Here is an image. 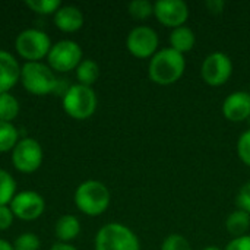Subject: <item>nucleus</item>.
Here are the masks:
<instances>
[{"mask_svg":"<svg viewBox=\"0 0 250 250\" xmlns=\"http://www.w3.org/2000/svg\"><path fill=\"white\" fill-rule=\"evenodd\" d=\"M186 70L185 54L166 47L158 50L149 60L148 75L149 79L157 85H173L176 83Z\"/></svg>","mask_w":250,"mask_h":250,"instance_id":"nucleus-1","label":"nucleus"},{"mask_svg":"<svg viewBox=\"0 0 250 250\" xmlns=\"http://www.w3.org/2000/svg\"><path fill=\"white\" fill-rule=\"evenodd\" d=\"M111 195L108 188L98 180H86L81 183L75 192V204L78 209L88 217H98L110 207Z\"/></svg>","mask_w":250,"mask_h":250,"instance_id":"nucleus-2","label":"nucleus"},{"mask_svg":"<svg viewBox=\"0 0 250 250\" xmlns=\"http://www.w3.org/2000/svg\"><path fill=\"white\" fill-rule=\"evenodd\" d=\"M21 81L23 88L32 95H48L57 89L54 72L41 62H26L21 67Z\"/></svg>","mask_w":250,"mask_h":250,"instance_id":"nucleus-3","label":"nucleus"},{"mask_svg":"<svg viewBox=\"0 0 250 250\" xmlns=\"http://www.w3.org/2000/svg\"><path fill=\"white\" fill-rule=\"evenodd\" d=\"M97 94L91 86L81 83L72 85L63 95V110L75 120H86L97 110Z\"/></svg>","mask_w":250,"mask_h":250,"instance_id":"nucleus-4","label":"nucleus"},{"mask_svg":"<svg viewBox=\"0 0 250 250\" xmlns=\"http://www.w3.org/2000/svg\"><path fill=\"white\" fill-rule=\"evenodd\" d=\"M95 250H141V243L129 227L120 223H108L95 236Z\"/></svg>","mask_w":250,"mask_h":250,"instance_id":"nucleus-5","label":"nucleus"},{"mask_svg":"<svg viewBox=\"0 0 250 250\" xmlns=\"http://www.w3.org/2000/svg\"><path fill=\"white\" fill-rule=\"evenodd\" d=\"M51 45L50 37L44 31L35 28L22 31L15 40V48L18 54L26 62H40L48 56Z\"/></svg>","mask_w":250,"mask_h":250,"instance_id":"nucleus-6","label":"nucleus"},{"mask_svg":"<svg viewBox=\"0 0 250 250\" xmlns=\"http://www.w3.org/2000/svg\"><path fill=\"white\" fill-rule=\"evenodd\" d=\"M47 59L51 70L64 73L79 66L82 62V48L76 41L62 40L51 45Z\"/></svg>","mask_w":250,"mask_h":250,"instance_id":"nucleus-7","label":"nucleus"},{"mask_svg":"<svg viewBox=\"0 0 250 250\" xmlns=\"http://www.w3.org/2000/svg\"><path fill=\"white\" fill-rule=\"evenodd\" d=\"M233 75V62L229 54L214 51L205 57L201 66V76L209 86H223Z\"/></svg>","mask_w":250,"mask_h":250,"instance_id":"nucleus-8","label":"nucleus"},{"mask_svg":"<svg viewBox=\"0 0 250 250\" xmlns=\"http://www.w3.org/2000/svg\"><path fill=\"white\" fill-rule=\"evenodd\" d=\"M158 44L160 38L157 31L146 25L135 26L126 38L129 53L138 59H151L158 51Z\"/></svg>","mask_w":250,"mask_h":250,"instance_id":"nucleus-9","label":"nucleus"},{"mask_svg":"<svg viewBox=\"0 0 250 250\" xmlns=\"http://www.w3.org/2000/svg\"><path fill=\"white\" fill-rule=\"evenodd\" d=\"M12 163L21 173H34L42 163V148L32 138L18 141L12 149Z\"/></svg>","mask_w":250,"mask_h":250,"instance_id":"nucleus-10","label":"nucleus"},{"mask_svg":"<svg viewBox=\"0 0 250 250\" xmlns=\"http://www.w3.org/2000/svg\"><path fill=\"white\" fill-rule=\"evenodd\" d=\"M9 205L13 215L23 221H34L40 218L45 209L44 198L34 190H23L16 193Z\"/></svg>","mask_w":250,"mask_h":250,"instance_id":"nucleus-11","label":"nucleus"},{"mask_svg":"<svg viewBox=\"0 0 250 250\" xmlns=\"http://www.w3.org/2000/svg\"><path fill=\"white\" fill-rule=\"evenodd\" d=\"M154 15L160 23L174 29L189 19V6L183 0H158L154 3Z\"/></svg>","mask_w":250,"mask_h":250,"instance_id":"nucleus-12","label":"nucleus"},{"mask_svg":"<svg viewBox=\"0 0 250 250\" xmlns=\"http://www.w3.org/2000/svg\"><path fill=\"white\" fill-rule=\"evenodd\" d=\"M223 116L234 123L245 122L250 117V92L234 91L223 101Z\"/></svg>","mask_w":250,"mask_h":250,"instance_id":"nucleus-13","label":"nucleus"},{"mask_svg":"<svg viewBox=\"0 0 250 250\" xmlns=\"http://www.w3.org/2000/svg\"><path fill=\"white\" fill-rule=\"evenodd\" d=\"M21 79V66L18 60L4 50H0V94L9 92Z\"/></svg>","mask_w":250,"mask_h":250,"instance_id":"nucleus-14","label":"nucleus"},{"mask_svg":"<svg viewBox=\"0 0 250 250\" xmlns=\"http://www.w3.org/2000/svg\"><path fill=\"white\" fill-rule=\"evenodd\" d=\"M54 25L63 32H75L83 25V13L76 6H62L54 13Z\"/></svg>","mask_w":250,"mask_h":250,"instance_id":"nucleus-15","label":"nucleus"},{"mask_svg":"<svg viewBox=\"0 0 250 250\" xmlns=\"http://www.w3.org/2000/svg\"><path fill=\"white\" fill-rule=\"evenodd\" d=\"M196 35L192 28L183 25L179 28H174L170 34V47L182 54L190 51L195 47Z\"/></svg>","mask_w":250,"mask_h":250,"instance_id":"nucleus-16","label":"nucleus"},{"mask_svg":"<svg viewBox=\"0 0 250 250\" xmlns=\"http://www.w3.org/2000/svg\"><path fill=\"white\" fill-rule=\"evenodd\" d=\"M54 231H56V237L62 243H67V242L76 239L78 234L81 233V223H79L78 217H75L72 214H66L57 220Z\"/></svg>","mask_w":250,"mask_h":250,"instance_id":"nucleus-17","label":"nucleus"},{"mask_svg":"<svg viewBox=\"0 0 250 250\" xmlns=\"http://www.w3.org/2000/svg\"><path fill=\"white\" fill-rule=\"evenodd\" d=\"M226 229L233 236V239L246 236L250 229V215L248 212H245V211H242V209L237 208L236 211H233L227 217V220H226Z\"/></svg>","mask_w":250,"mask_h":250,"instance_id":"nucleus-18","label":"nucleus"},{"mask_svg":"<svg viewBox=\"0 0 250 250\" xmlns=\"http://www.w3.org/2000/svg\"><path fill=\"white\" fill-rule=\"evenodd\" d=\"M75 70H76L78 82L81 85L91 86V88L100 76V66L92 59H83Z\"/></svg>","mask_w":250,"mask_h":250,"instance_id":"nucleus-19","label":"nucleus"},{"mask_svg":"<svg viewBox=\"0 0 250 250\" xmlns=\"http://www.w3.org/2000/svg\"><path fill=\"white\" fill-rule=\"evenodd\" d=\"M18 114H19L18 100L9 92L0 94V122L12 123V120H15Z\"/></svg>","mask_w":250,"mask_h":250,"instance_id":"nucleus-20","label":"nucleus"},{"mask_svg":"<svg viewBox=\"0 0 250 250\" xmlns=\"http://www.w3.org/2000/svg\"><path fill=\"white\" fill-rule=\"evenodd\" d=\"M16 182L6 170L0 168V207L9 205L15 198Z\"/></svg>","mask_w":250,"mask_h":250,"instance_id":"nucleus-21","label":"nucleus"},{"mask_svg":"<svg viewBox=\"0 0 250 250\" xmlns=\"http://www.w3.org/2000/svg\"><path fill=\"white\" fill-rule=\"evenodd\" d=\"M19 141V133L12 123L0 122V152H7L15 148Z\"/></svg>","mask_w":250,"mask_h":250,"instance_id":"nucleus-22","label":"nucleus"},{"mask_svg":"<svg viewBox=\"0 0 250 250\" xmlns=\"http://www.w3.org/2000/svg\"><path fill=\"white\" fill-rule=\"evenodd\" d=\"M127 10L132 18L144 21L154 15V3L148 0H133L127 4Z\"/></svg>","mask_w":250,"mask_h":250,"instance_id":"nucleus-23","label":"nucleus"},{"mask_svg":"<svg viewBox=\"0 0 250 250\" xmlns=\"http://www.w3.org/2000/svg\"><path fill=\"white\" fill-rule=\"evenodd\" d=\"M25 4L32 10L40 15H50L56 13L60 7L62 3L60 0H26Z\"/></svg>","mask_w":250,"mask_h":250,"instance_id":"nucleus-24","label":"nucleus"},{"mask_svg":"<svg viewBox=\"0 0 250 250\" xmlns=\"http://www.w3.org/2000/svg\"><path fill=\"white\" fill-rule=\"evenodd\" d=\"M161 250H193L192 249V245L190 242L182 236V234H177V233H173V234H168L163 243H161Z\"/></svg>","mask_w":250,"mask_h":250,"instance_id":"nucleus-25","label":"nucleus"},{"mask_svg":"<svg viewBox=\"0 0 250 250\" xmlns=\"http://www.w3.org/2000/svg\"><path fill=\"white\" fill-rule=\"evenodd\" d=\"M41 242L37 234L34 233H23L19 237H16L13 243L15 250H40Z\"/></svg>","mask_w":250,"mask_h":250,"instance_id":"nucleus-26","label":"nucleus"},{"mask_svg":"<svg viewBox=\"0 0 250 250\" xmlns=\"http://www.w3.org/2000/svg\"><path fill=\"white\" fill-rule=\"evenodd\" d=\"M237 155L243 164L250 167V129L243 132L237 141Z\"/></svg>","mask_w":250,"mask_h":250,"instance_id":"nucleus-27","label":"nucleus"},{"mask_svg":"<svg viewBox=\"0 0 250 250\" xmlns=\"http://www.w3.org/2000/svg\"><path fill=\"white\" fill-rule=\"evenodd\" d=\"M236 205L239 209L248 212L250 215V182L245 183L240 188V190L236 196Z\"/></svg>","mask_w":250,"mask_h":250,"instance_id":"nucleus-28","label":"nucleus"},{"mask_svg":"<svg viewBox=\"0 0 250 250\" xmlns=\"http://www.w3.org/2000/svg\"><path fill=\"white\" fill-rule=\"evenodd\" d=\"M13 212L10 211V207L3 205L0 207V231L7 230L13 224Z\"/></svg>","mask_w":250,"mask_h":250,"instance_id":"nucleus-29","label":"nucleus"},{"mask_svg":"<svg viewBox=\"0 0 250 250\" xmlns=\"http://www.w3.org/2000/svg\"><path fill=\"white\" fill-rule=\"evenodd\" d=\"M224 250H250V236H242L231 239V242L226 246Z\"/></svg>","mask_w":250,"mask_h":250,"instance_id":"nucleus-30","label":"nucleus"},{"mask_svg":"<svg viewBox=\"0 0 250 250\" xmlns=\"http://www.w3.org/2000/svg\"><path fill=\"white\" fill-rule=\"evenodd\" d=\"M205 6H207V9H208L211 13L218 15V13H221V12L224 10L226 1H223V0H208V1L205 3Z\"/></svg>","mask_w":250,"mask_h":250,"instance_id":"nucleus-31","label":"nucleus"},{"mask_svg":"<svg viewBox=\"0 0 250 250\" xmlns=\"http://www.w3.org/2000/svg\"><path fill=\"white\" fill-rule=\"evenodd\" d=\"M50 250H78L75 246H72V245H69V243H56V245H53L51 246V249Z\"/></svg>","mask_w":250,"mask_h":250,"instance_id":"nucleus-32","label":"nucleus"},{"mask_svg":"<svg viewBox=\"0 0 250 250\" xmlns=\"http://www.w3.org/2000/svg\"><path fill=\"white\" fill-rule=\"evenodd\" d=\"M0 250H15L13 249V245H10L9 242L0 239Z\"/></svg>","mask_w":250,"mask_h":250,"instance_id":"nucleus-33","label":"nucleus"},{"mask_svg":"<svg viewBox=\"0 0 250 250\" xmlns=\"http://www.w3.org/2000/svg\"><path fill=\"white\" fill-rule=\"evenodd\" d=\"M202 250H224V249H220V248H217V246H208V248H205V249Z\"/></svg>","mask_w":250,"mask_h":250,"instance_id":"nucleus-34","label":"nucleus"}]
</instances>
